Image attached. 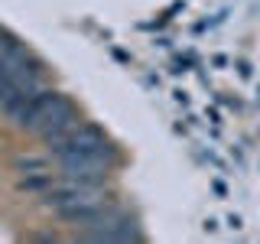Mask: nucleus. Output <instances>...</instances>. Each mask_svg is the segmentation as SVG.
<instances>
[{
  "label": "nucleus",
  "mask_w": 260,
  "mask_h": 244,
  "mask_svg": "<svg viewBox=\"0 0 260 244\" xmlns=\"http://www.w3.org/2000/svg\"><path fill=\"white\" fill-rule=\"evenodd\" d=\"M78 124H81V120H78L75 104H72L65 95L43 88V92H36V98H32V111H29L23 130L43 137L46 143H55V140H62V137L69 134L72 127H78Z\"/></svg>",
  "instance_id": "f257e3e1"
},
{
  "label": "nucleus",
  "mask_w": 260,
  "mask_h": 244,
  "mask_svg": "<svg viewBox=\"0 0 260 244\" xmlns=\"http://www.w3.org/2000/svg\"><path fill=\"white\" fill-rule=\"evenodd\" d=\"M78 238L81 241H143V231L137 228V222L127 215V211L111 205L104 215H98L94 222L81 225Z\"/></svg>",
  "instance_id": "f03ea898"
},
{
  "label": "nucleus",
  "mask_w": 260,
  "mask_h": 244,
  "mask_svg": "<svg viewBox=\"0 0 260 244\" xmlns=\"http://www.w3.org/2000/svg\"><path fill=\"white\" fill-rule=\"evenodd\" d=\"M49 150H52V157H62V153H88V157H101V160H111V163L117 160L114 143H111L98 127H91V124L72 127L69 134L62 137V140L49 143Z\"/></svg>",
  "instance_id": "7ed1b4c3"
},
{
  "label": "nucleus",
  "mask_w": 260,
  "mask_h": 244,
  "mask_svg": "<svg viewBox=\"0 0 260 244\" xmlns=\"http://www.w3.org/2000/svg\"><path fill=\"white\" fill-rule=\"evenodd\" d=\"M55 160H59V176L81 179V182L104 186V179L111 173V160L88 157V153H62V157H55Z\"/></svg>",
  "instance_id": "20e7f679"
},
{
  "label": "nucleus",
  "mask_w": 260,
  "mask_h": 244,
  "mask_svg": "<svg viewBox=\"0 0 260 244\" xmlns=\"http://www.w3.org/2000/svg\"><path fill=\"white\" fill-rule=\"evenodd\" d=\"M16 169H23V173H52L49 169V163L46 160H39V157H23V160H16Z\"/></svg>",
  "instance_id": "39448f33"
},
{
  "label": "nucleus",
  "mask_w": 260,
  "mask_h": 244,
  "mask_svg": "<svg viewBox=\"0 0 260 244\" xmlns=\"http://www.w3.org/2000/svg\"><path fill=\"white\" fill-rule=\"evenodd\" d=\"M7 36H10V33H7V29H0V43H4V39H7Z\"/></svg>",
  "instance_id": "423d86ee"
}]
</instances>
